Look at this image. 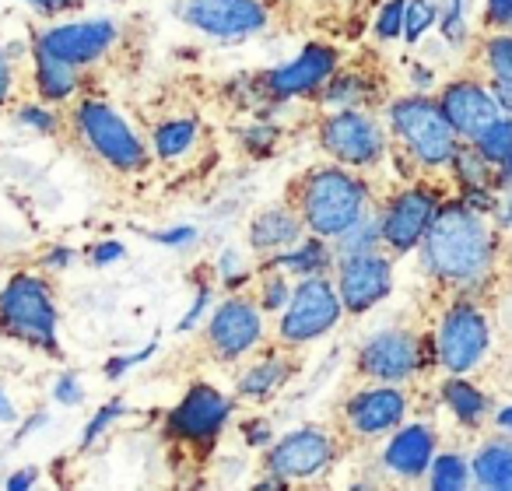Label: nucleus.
Wrapping results in <instances>:
<instances>
[{
    "mask_svg": "<svg viewBox=\"0 0 512 491\" xmlns=\"http://www.w3.org/2000/svg\"><path fill=\"white\" fill-rule=\"evenodd\" d=\"M344 320V302L330 274L299 278L292 288V299L281 309L278 320V344L285 348H306L327 337Z\"/></svg>",
    "mask_w": 512,
    "mask_h": 491,
    "instance_id": "nucleus-8",
    "label": "nucleus"
},
{
    "mask_svg": "<svg viewBox=\"0 0 512 491\" xmlns=\"http://www.w3.org/2000/svg\"><path fill=\"white\" fill-rule=\"evenodd\" d=\"M127 257V246H123L120 239H99V242H92L85 250V260L92 267H113V264H120V260Z\"/></svg>",
    "mask_w": 512,
    "mask_h": 491,
    "instance_id": "nucleus-45",
    "label": "nucleus"
},
{
    "mask_svg": "<svg viewBox=\"0 0 512 491\" xmlns=\"http://www.w3.org/2000/svg\"><path fill=\"white\" fill-rule=\"evenodd\" d=\"M484 64L495 81H512V29L498 32L484 43Z\"/></svg>",
    "mask_w": 512,
    "mask_h": 491,
    "instance_id": "nucleus-39",
    "label": "nucleus"
},
{
    "mask_svg": "<svg viewBox=\"0 0 512 491\" xmlns=\"http://www.w3.org/2000/svg\"><path fill=\"white\" fill-rule=\"evenodd\" d=\"M15 421H18V407H15V400H11L8 386L0 383V425H15Z\"/></svg>",
    "mask_w": 512,
    "mask_h": 491,
    "instance_id": "nucleus-55",
    "label": "nucleus"
},
{
    "mask_svg": "<svg viewBox=\"0 0 512 491\" xmlns=\"http://www.w3.org/2000/svg\"><path fill=\"white\" fill-rule=\"evenodd\" d=\"M0 334L15 337L25 348L60 358V309L50 278L18 271L0 288Z\"/></svg>",
    "mask_w": 512,
    "mask_h": 491,
    "instance_id": "nucleus-4",
    "label": "nucleus"
},
{
    "mask_svg": "<svg viewBox=\"0 0 512 491\" xmlns=\"http://www.w3.org/2000/svg\"><path fill=\"white\" fill-rule=\"evenodd\" d=\"M15 99V60L11 53L0 46V109Z\"/></svg>",
    "mask_w": 512,
    "mask_h": 491,
    "instance_id": "nucleus-50",
    "label": "nucleus"
},
{
    "mask_svg": "<svg viewBox=\"0 0 512 491\" xmlns=\"http://www.w3.org/2000/svg\"><path fill=\"white\" fill-rule=\"evenodd\" d=\"M306 232L309 228H306V221H302V214L295 211L292 200H285V204H271L253 214L249 232H246V246H249V253L267 260V257H274V253L292 250Z\"/></svg>",
    "mask_w": 512,
    "mask_h": 491,
    "instance_id": "nucleus-21",
    "label": "nucleus"
},
{
    "mask_svg": "<svg viewBox=\"0 0 512 491\" xmlns=\"http://www.w3.org/2000/svg\"><path fill=\"white\" fill-rule=\"evenodd\" d=\"M197 141H200L197 116H169V120L155 123V130H151V155L158 162H176Z\"/></svg>",
    "mask_w": 512,
    "mask_h": 491,
    "instance_id": "nucleus-28",
    "label": "nucleus"
},
{
    "mask_svg": "<svg viewBox=\"0 0 512 491\" xmlns=\"http://www.w3.org/2000/svg\"><path fill=\"white\" fill-rule=\"evenodd\" d=\"M235 414V397L211 383H193L179 397V404L165 414V435L179 446L190 449H211L221 439Z\"/></svg>",
    "mask_w": 512,
    "mask_h": 491,
    "instance_id": "nucleus-11",
    "label": "nucleus"
},
{
    "mask_svg": "<svg viewBox=\"0 0 512 491\" xmlns=\"http://www.w3.org/2000/svg\"><path fill=\"white\" fill-rule=\"evenodd\" d=\"M512 186V151L495 165V190H509Z\"/></svg>",
    "mask_w": 512,
    "mask_h": 491,
    "instance_id": "nucleus-58",
    "label": "nucleus"
},
{
    "mask_svg": "<svg viewBox=\"0 0 512 491\" xmlns=\"http://www.w3.org/2000/svg\"><path fill=\"white\" fill-rule=\"evenodd\" d=\"M81 67L67 64V60L53 57L39 43H32V85L36 95L50 106H71L81 95Z\"/></svg>",
    "mask_w": 512,
    "mask_h": 491,
    "instance_id": "nucleus-23",
    "label": "nucleus"
},
{
    "mask_svg": "<svg viewBox=\"0 0 512 491\" xmlns=\"http://www.w3.org/2000/svg\"><path fill=\"white\" fill-rule=\"evenodd\" d=\"M211 306H214V288L207 285V281H200V285H197V292H193L190 309H186V313H183V320H179V327H176L179 334H190V330L200 323V316H204Z\"/></svg>",
    "mask_w": 512,
    "mask_h": 491,
    "instance_id": "nucleus-46",
    "label": "nucleus"
},
{
    "mask_svg": "<svg viewBox=\"0 0 512 491\" xmlns=\"http://www.w3.org/2000/svg\"><path fill=\"white\" fill-rule=\"evenodd\" d=\"M288 200L302 214L309 232L323 235V239H337L344 228H351L372 207V190L362 179V172L337 162H323L295 179Z\"/></svg>",
    "mask_w": 512,
    "mask_h": 491,
    "instance_id": "nucleus-2",
    "label": "nucleus"
},
{
    "mask_svg": "<svg viewBox=\"0 0 512 491\" xmlns=\"http://www.w3.org/2000/svg\"><path fill=\"white\" fill-rule=\"evenodd\" d=\"M214 274H218V281H221V288H225V292H242V288L256 278V271L249 267L246 253H242L239 246H228V250H221L218 264H214Z\"/></svg>",
    "mask_w": 512,
    "mask_h": 491,
    "instance_id": "nucleus-36",
    "label": "nucleus"
},
{
    "mask_svg": "<svg viewBox=\"0 0 512 491\" xmlns=\"http://www.w3.org/2000/svg\"><path fill=\"white\" fill-rule=\"evenodd\" d=\"M39 484V467L36 463H29V467H18L15 474L4 481V488L8 491H22V488H36Z\"/></svg>",
    "mask_w": 512,
    "mask_h": 491,
    "instance_id": "nucleus-53",
    "label": "nucleus"
},
{
    "mask_svg": "<svg viewBox=\"0 0 512 491\" xmlns=\"http://www.w3.org/2000/svg\"><path fill=\"white\" fill-rule=\"evenodd\" d=\"M428 365H439L435 341L407 327H383L358 344L355 369L372 383H411Z\"/></svg>",
    "mask_w": 512,
    "mask_h": 491,
    "instance_id": "nucleus-7",
    "label": "nucleus"
},
{
    "mask_svg": "<svg viewBox=\"0 0 512 491\" xmlns=\"http://www.w3.org/2000/svg\"><path fill=\"white\" fill-rule=\"evenodd\" d=\"M435 446H439V435L425 421H411V425H400L397 432H390V442L383 449V467L393 477H404V481H418L428 474L435 460Z\"/></svg>",
    "mask_w": 512,
    "mask_h": 491,
    "instance_id": "nucleus-20",
    "label": "nucleus"
},
{
    "mask_svg": "<svg viewBox=\"0 0 512 491\" xmlns=\"http://www.w3.org/2000/svg\"><path fill=\"white\" fill-rule=\"evenodd\" d=\"M491 348V323L474 299H453L435 327V351L439 365L453 376H467L481 365Z\"/></svg>",
    "mask_w": 512,
    "mask_h": 491,
    "instance_id": "nucleus-12",
    "label": "nucleus"
},
{
    "mask_svg": "<svg viewBox=\"0 0 512 491\" xmlns=\"http://www.w3.org/2000/svg\"><path fill=\"white\" fill-rule=\"evenodd\" d=\"M281 137H285V127L274 123V120H264V116H256V120L235 127V141H239V148L246 151L249 158H256V162L271 158L274 148L281 144Z\"/></svg>",
    "mask_w": 512,
    "mask_h": 491,
    "instance_id": "nucleus-31",
    "label": "nucleus"
},
{
    "mask_svg": "<svg viewBox=\"0 0 512 491\" xmlns=\"http://www.w3.org/2000/svg\"><path fill=\"white\" fill-rule=\"evenodd\" d=\"M260 264L278 267V271H285L292 281H299V278H316V274H334L337 253H334V242H330V239L306 232L299 242H295L292 250L274 253V257L260 260Z\"/></svg>",
    "mask_w": 512,
    "mask_h": 491,
    "instance_id": "nucleus-25",
    "label": "nucleus"
},
{
    "mask_svg": "<svg viewBox=\"0 0 512 491\" xmlns=\"http://www.w3.org/2000/svg\"><path fill=\"white\" fill-rule=\"evenodd\" d=\"M50 425V411H36L29 421H22V428H18V439H32V435L39 432V428Z\"/></svg>",
    "mask_w": 512,
    "mask_h": 491,
    "instance_id": "nucleus-56",
    "label": "nucleus"
},
{
    "mask_svg": "<svg viewBox=\"0 0 512 491\" xmlns=\"http://www.w3.org/2000/svg\"><path fill=\"white\" fill-rule=\"evenodd\" d=\"M439 29L449 46L467 43V0H442Z\"/></svg>",
    "mask_w": 512,
    "mask_h": 491,
    "instance_id": "nucleus-41",
    "label": "nucleus"
},
{
    "mask_svg": "<svg viewBox=\"0 0 512 491\" xmlns=\"http://www.w3.org/2000/svg\"><path fill=\"white\" fill-rule=\"evenodd\" d=\"M67 127L74 130L78 144H85L88 155H95L106 169L120 176H141L155 158L148 141L106 99H95V95H78L71 102Z\"/></svg>",
    "mask_w": 512,
    "mask_h": 491,
    "instance_id": "nucleus-3",
    "label": "nucleus"
},
{
    "mask_svg": "<svg viewBox=\"0 0 512 491\" xmlns=\"http://www.w3.org/2000/svg\"><path fill=\"white\" fill-rule=\"evenodd\" d=\"M411 400H407L404 386L400 383H379V386H362L355 390L341 407L344 428L355 439H379L390 435L404 425Z\"/></svg>",
    "mask_w": 512,
    "mask_h": 491,
    "instance_id": "nucleus-17",
    "label": "nucleus"
},
{
    "mask_svg": "<svg viewBox=\"0 0 512 491\" xmlns=\"http://www.w3.org/2000/svg\"><path fill=\"white\" fill-rule=\"evenodd\" d=\"M449 172H453V179L460 183V190H477V186H491L495 190V162H488V158L477 151V144L463 141L460 148H456L453 162H449Z\"/></svg>",
    "mask_w": 512,
    "mask_h": 491,
    "instance_id": "nucleus-30",
    "label": "nucleus"
},
{
    "mask_svg": "<svg viewBox=\"0 0 512 491\" xmlns=\"http://www.w3.org/2000/svg\"><path fill=\"white\" fill-rule=\"evenodd\" d=\"M439 397H442V404H446V411L453 414L460 425L477 428L484 418H488V407H491L488 397H484L470 379L449 372V379H442V386H439Z\"/></svg>",
    "mask_w": 512,
    "mask_h": 491,
    "instance_id": "nucleus-27",
    "label": "nucleus"
},
{
    "mask_svg": "<svg viewBox=\"0 0 512 491\" xmlns=\"http://www.w3.org/2000/svg\"><path fill=\"white\" fill-rule=\"evenodd\" d=\"M477 488L491 491H512V439H491L470 460Z\"/></svg>",
    "mask_w": 512,
    "mask_h": 491,
    "instance_id": "nucleus-26",
    "label": "nucleus"
},
{
    "mask_svg": "<svg viewBox=\"0 0 512 491\" xmlns=\"http://www.w3.org/2000/svg\"><path fill=\"white\" fill-rule=\"evenodd\" d=\"M411 85L414 92H428V88H435V71L432 67H411Z\"/></svg>",
    "mask_w": 512,
    "mask_h": 491,
    "instance_id": "nucleus-57",
    "label": "nucleus"
},
{
    "mask_svg": "<svg viewBox=\"0 0 512 491\" xmlns=\"http://www.w3.org/2000/svg\"><path fill=\"white\" fill-rule=\"evenodd\" d=\"M386 123H390V137L397 141V148L404 155H411L418 162V169L428 172L449 169L456 148L463 144L453 123L442 113L439 99H432L428 92L393 99L386 106Z\"/></svg>",
    "mask_w": 512,
    "mask_h": 491,
    "instance_id": "nucleus-5",
    "label": "nucleus"
},
{
    "mask_svg": "<svg viewBox=\"0 0 512 491\" xmlns=\"http://www.w3.org/2000/svg\"><path fill=\"white\" fill-rule=\"evenodd\" d=\"M341 60L344 57L337 46L306 43L288 64H278V67H271V71H264L267 88H271L274 102H281V106L292 99H316L320 88L337 74Z\"/></svg>",
    "mask_w": 512,
    "mask_h": 491,
    "instance_id": "nucleus-15",
    "label": "nucleus"
},
{
    "mask_svg": "<svg viewBox=\"0 0 512 491\" xmlns=\"http://www.w3.org/2000/svg\"><path fill=\"white\" fill-rule=\"evenodd\" d=\"M484 22L491 29H512V0H484Z\"/></svg>",
    "mask_w": 512,
    "mask_h": 491,
    "instance_id": "nucleus-49",
    "label": "nucleus"
},
{
    "mask_svg": "<svg viewBox=\"0 0 512 491\" xmlns=\"http://www.w3.org/2000/svg\"><path fill=\"white\" fill-rule=\"evenodd\" d=\"M32 11H39L43 18H60L67 15V11H78L81 0H25Z\"/></svg>",
    "mask_w": 512,
    "mask_h": 491,
    "instance_id": "nucleus-51",
    "label": "nucleus"
},
{
    "mask_svg": "<svg viewBox=\"0 0 512 491\" xmlns=\"http://www.w3.org/2000/svg\"><path fill=\"white\" fill-rule=\"evenodd\" d=\"M442 207V193L428 183H407L379 204L383 221V250L393 257H407L421 246V239L432 228L435 214Z\"/></svg>",
    "mask_w": 512,
    "mask_h": 491,
    "instance_id": "nucleus-13",
    "label": "nucleus"
},
{
    "mask_svg": "<svg viewBox=\"0 0 512 491\" xmlns=\"http://www.w3.org/2000/svg\"><path fill=\"white\" fill-rule=\"evenodd\" d=\"M470 144H477V151H481L488 162H502L505 155L512 151V116H498L495 123H491L488 130H481V134L474 137Z\"/></svg>",
    "mask_w": 512,
    "mask_h": 491,
    "instance_id": "nucleus-38",
    "label": "nucleus"
},
{
    "mask_svg": "<svg viewBox=\"0 0 512 491\" xmlns=\"http://www.w3.org/2000/svg\"><path fill=\"white\" fill-rule=\"evenodd\" d=\"M491 95H495V102L502 106L505 116H512V81H495L491 78Z\"/></svg>",
    "mask_w": 512,
    "mask_h": 491,
    "instance_id": "nucleus-54",
    "label": "nucleus"
},
{
    "mask_svg": "<svg viewBox=\"0 0 512 491\" xmlns=\"http://www.w3.org/2000/svg\"><path fill=\"white\" fill-rule=\"evenodd\" d=\"M442 4L439 0H407V15H404V43L418 46L425 39V32L432 25H439Z\"/></svg>",
    "mask_w": 512,
    "mask_h": 491,
    "instance_id": "nucleus-37",
    "label": "nucleus"
},
{
    "mask_svg": "<svg viewBox=\"0 0 512 491\" xmlns=\"http://www.w3.org/2000/svg\"><path fill=\"white\" fill-rule=\"evenodd\" d=\"M404 15H407V0H386L379 8L376 22H372V36L379 43H393V39H404Z\"/></svg>",
    "mask_w": 512,
    "mask_h": 491,
    "instance_id": "nucleus-40",
    "label": "nucleus"
},
{
    "mask_svg": "<svg viewBox=\"0 0 512 491\" xmlns=\"http://www.w3.org/2000/svg\"><path fill=\"white\" fill-rule=\"evenodd\" d=\"M460 200L467 207H474L477 214L495 211V197H491V186H477V190H460Z\"/></svg>",
    "mask_w": 512,
    "mask_h": 491,
    "instance_id": "nucleus-52",
    "label": "nucleus"
},
{
    "mask_svg": "<svg viewBox=\"0 0 512 491\" xmlns=\"http://www.w3.org/2000/svg\"><path fill=\"white\" fill-rule=\"evenodd\" d=\"M421 271L456 292H474L495 271V232L484 214L463 200H442L432 228L418 246Z\"/></svg>",
    "mask_w": 512,
    "mask_h": 491,
    "instance_id": "nucleus-1",
    "label": "nucleus"
},
{
    "mask_svg": "<svg viewBox=\"0 0 512 491\" xmlns=\"http://www.w3.org/2000/svg\"><path fill=\"white\" fill-rule=\"evenodd\" d=\"M292 288H295V281L288 278L285 271L260 264V271H256L253 299L260 302V309H264V313H281V309L288 306V299H292Z\"/></svg>",
    "mask_w": 512,
    "mask_h": 491,
    "instance_id": "nucleus-32",
    "label": "nucleus"
},
{
    "mask_svg": "<svg viewBox=\"0 0 512 491\" xmlns=\"http://www.w3.org/2000/svg\"><path fill=\"white\" fill-rule=\"evenodd\" d=\"M260 302L249 299L246 292H228L218 306H211L204 327V341L214 362L235 365L253 355L267 337V320Z\"/></svg>",
    "mask_w": 512,
    "mask_h": 491,
    "instance_id": "nucleus-9",
    "label": "nucleus"
},
{
    "mask_svg": "<svg viewBox=\"0 0 512 491\" xmlns=\"http://www.w3.org/2000/svg\"><path fill=\"white\" fill-rule=\"evenodd\" d=\"M81 260V250H74V246H67V242H53L50 250L39 257V271L46 274H64L71 271L74 264Z\"/></svg>",
    "mask_w": 512,
    "mask_h": 491,
    "instance_id": "nucleus-44",
    "label": "nucleus"
},
{
    "mask_svg": "<svg viewBox=\"0 0 512 491\" xmlns=\"http://www.w3.org/2000/svg\"><path fill=\"white\" fill-rule=\"evenodd\" d=\"M15 123L36 137H57L67 120L60 116V106H50V102L36 99V102H18Z\"/></svg>",
    "mask_w": 512,
    "mask_h": 491,
    "instance_id": "nucleus-33",
    "label": "nucleus"
},
{
    "mask_svg": "<svg viewBox=\"0 0 512 491\" xmlns=\"http://www.w3.org/2000/svg\"><path fill=\"white\" fill-rule=\"evenodd\" d=\"M341 460V442L323 425H299L267 446L264 470L288 484L316 481Z\"/></svg>",
    "mask_w": 512,
    "mask_h": 491,
    "instance_id": "nucleus-10",
    "label": "nucleus"
},
{
    "mask_svg": "<svg viewBox=\"0 0 512 491\" xmlns=\"http://www.w3.org/2000/svg\"><path fill=\"white\" fill-rule=\"evenodd\" d=\"M151 242H158V246H165V250H186V246H193V242L200 239V232L193 225H172V228H162V232H144Z\"/></svg>",
    "mask_w": 512,
    "mask_h": 491,
    "instance_id": "nucleus-48",
    "label": "nucleus"
},
{
    "mask_svg": "<svg viewBox=\"0 0 512 491\" xmlns=\"http://www.w3.org/2000/svg\"><path fill=\"white\" fill-rule=\"evenodd\" d=\"M390 130L372 109H330L316 123V144L337 165L369 172L390 158Z\"/></svg>",
    "mask_w": 512,
    "mask_h": 491,
    "instance_id": "nucleus-6",
    "label": "nucleus"
},
{
    "mask_svg": "<svg viewBox=\"0 0 512 491\" xmlns=\"http://www.w3.org/2000/svg\"><path fill=\"white\" fill-rule=\"evenodd\" d=\"M334 285L341 292L344 313L365 316L393 292V260L383 250L358 253V257H337Z\"/></svg>",
    "mask_w": 512,
    "mask_h": 491,
    "instance_id": "nucleus-16",
    "label": "nucleus"
},
{
    "mask_svg": "<svg viewBox=\"0 0 512 491\" xmlns=\"http://www.w3.org/2000/svg\"><path fill=\"white\" fill-rule=\"evenodd\" d=\"M85 386H81V376L78 372H64V376H57V383H53V400H57L60 407H81L85 404Z\"/></svg>",
    "mask_w": 512,
    "mask_h": 491,
    "instance_id": "nucleus-47",
    "label": "nucleus"
},
{
    "mask_svg": "<svg viewBox=\"0 0 512 491\" xmlns=\"http://www.w3.org/2000/svg\"><path fill=\"white\" fill-rule=\"evenodd\" d=\"M36 43L43 50H50L53 57L67 60L74 67H92L99 64L106 53H113V46L120 43V25L116 18H88V22H60L46 25L36 36Z\"/></svg>",
    "mask_w": 512,
    "mask_h": 491,
    "instance_id": "nucleus-18",
    "label": "nucleus"
},
{
    "mask_svg": "<svg viewBox=\"0 0 512 491\" xmlns=\"http://www.w3.org/2000/svg\"><path fill=\"white\" fill-rule=\"evenodd\" d=\"M439 106L446 113V120L453 123L456 134H460V141H474L481 130H488L502 116V106L495 102L491 88H484L474 78L449 81L439 92Z\"/></svg>",
    "mask_w": 512,
    "mask_h": 491,
    "instance_id": "nucleus-19",
    "label": "nucleus"
},
{
    "mask_svg": "<svg viewBox=\"0 0 512 491\" xmlns=\"http://www.w3.org/2000/svg\"><path fill=\"white\" fill-rule=\"evenodd\" d=\"M239 435H242V442H246L249 449H267L274 439H278L271 418H260V414H249V418H242L239 421Z\"/></svg>",
    "mask_w": 512,
    "mask_h": 491,
    "instance_id": "nucleus-43",
    "label": "nucleus"
},
{
    "mask_svg": "<svg viewBox=\"0 0 512 491\" xmlns=\"http://www.w3.org/2000/svg\"><path fill=\"white\" fill-rule=\"evenodd\" d=\"M474 481L470 463L460 453H435L432 467H428V488L432 491H463Z\"/></svg>",
    "mask_w": 512,
    "mask_h": 491,
    "instance_id": "nucleus-34",
    "label": "nucleus"
},
{
    "mask_svg": "<svg viewBox=\"0 0 512 491\" xmlns=\"http://www.w3.org/2000/svg\"><path fill=\"white\" fill-rule=\"evenodd\" d=\"M295 372H299V362L288 355L285 344L271 348L235 376V397L249 400V404H264V400L278 397V393L292 383Z\"/></svg>",
    "mask_w": 512,
    "mask_h": 491,
    "instance_id": "nucleus-22",
    "label": "nucleus"
},
{
    "mask_svg": "<svg viewBox=\"0 0 512 491\" xmlns=\"http://www.w3.org/2000/svg\"><path fill=\"white\" fill-rule=\"evenodd\" d=\"M334 242L337 257H358V253H376L383 250V221H379V207H369L351 228H344Z\"/></svg>",
    "mask_w": 512,
    "mask_h": 491,
    "instance_id": "nucleus-29",
    "label": "nucleus"
},
{
    "mask_svg": "<svg viewBox=\"0 0 512 491\" xmlns=\"http://www.w3.org/2000/svg\"><path fill=\"white\" fill-rule=\"evenodd\" d=\"M176 15L190 29L221 43L260 36L271 25V11L264 0H179Z\"/></svg>",
    "mask_w": 512,
    "mask_h": 491,
    "instance_id": "nucleus-14",
    "label": "nucleus"
},
{
    "mask_svg": "<svg viewBox=\"0 0 512 491\" xmlns=\"http://www.w3.org/2000/svg\"><path fill=\"white\" fill-rule=\"evenodd\" d=\"M505 221L512 225V197H509V204H505Z\"/></svg>",
    "mask_w": 512,
    "mask_h": 491,
    "instance_id": "nucleus-60",
    "label": "nucleus"
},
{
    "mask_svg": "<svg viewBox=\"0 0 512 491\" xmlns=\"http://www.w3.org/2000/svg\"><path fill=\"white\" fill-rule=\"evenodd\" d=\"M379 95H383V88H379V78L372 71L337 67V74L316 95V106L323 113H330V109H372L379 102Z\"/></svg>",
    "mask_w": 512,
    "mask_h": 491,
    "instance_id": "nucleus-24",
    "label": "nucleus"
},
{
    "mask_svg": "<svg viewBox=\"0 0 512 491\" xmlns=\"http://www.w3.org/2000/svg\"><path fill=\"white\" fill-rule=\"evenodd\" d=\"M495 425L502 428V432H512V404L502 407V411L495 414Z\"/></svg>",
    "mask_w": 512,
    "mask_h": 491,
    "instance_id": "nucleus-59",
    "label": "nucleus"
},
{
    "mask_svg": "<svg viewBox=\"0 0 512 491\" xmlns=\"http://www.w3.org/2000/svg\"><path fill=\"white\" fill-rule=\"evenodd\" d=\"M123 414H127V400H123V397H113L109 404H102L99 411H95L92 418H88V425L81 428V439H78L81 453H88L92 446H99V442L109 435V428H113L116 421L123 418Z\"/></svg>",
    "mask_w": 512,
    "mask_h": 491,
    "instance_id": "nucleus-35",
    "label": "nucleus"
},
{
    "mask_svg": "<svg viewBox=\"0 0 512 491\" xmlns=\"http://www.w3.org/2000/svg\"><path fill=\"white\" fill-rule=\"evenodd\" d=\"M158 351V341H148L144 348L137 351H127V355H109L106 362H102V376L109 379V383H120L123 376H127L130 369H137V365L151 362V355Z\"/></svg>",
    "mask_w": 512,
    "mask_h": 491,
    "instance_id": "nucleus-42",
    "label": "nucleus"
}]
</instances>
